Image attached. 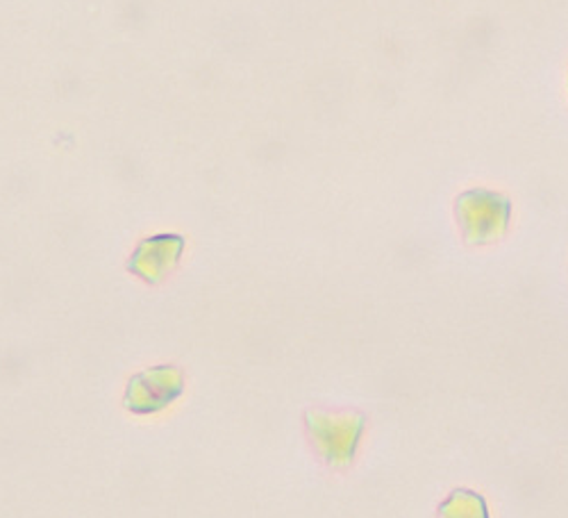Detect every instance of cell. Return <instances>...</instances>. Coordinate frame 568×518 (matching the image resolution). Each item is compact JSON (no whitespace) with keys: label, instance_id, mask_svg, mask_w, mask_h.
Instances as JSON below:
<instances>
[{"label":"cell","instance_id":"6da1fadb","mask_svg":"<svg viewBox=\"0 0 568 518\" xmlns=\"http://www.w3.org/2000/svg\"><path fill=\"white\" fill-rule=\"evenodd\" d=\"M455 212L464 242L470 246H483L503 237L509 225L511 203L507 196L496 192L470 190L457 199Z\"/></svg>","mask_w":568,"mask_h":518}]
</instances>
